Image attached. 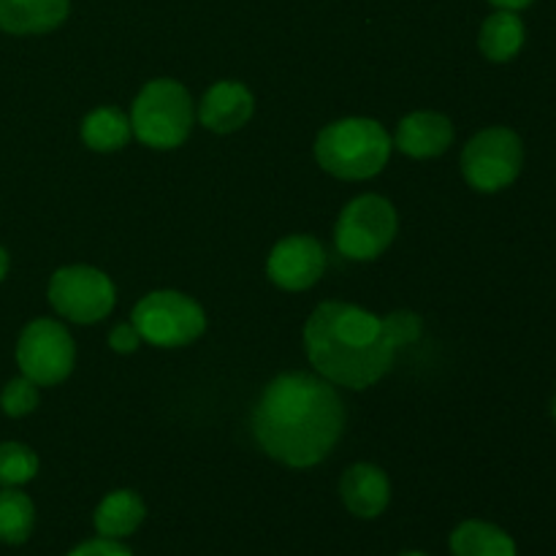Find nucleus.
Masks as SVG:
<instances>
[{"label": "nucleus", "instance_id": "nucleus-26", "mask_svg": "<svg viewBox=\"0 0 556 556\" xmlns=\"http://www.w3.org/2000/svg\"><path fill=\"white\" fill-rule=\"evenodd\" d=\"M5 275H9V253L0 248V282H3Z\"/></svg>", "mask_w": 556, "mask_h": 556}, {"label": "nucleus", "instance_id": "nucleus-10", "mask_svg": "<svg viewBox=\"0 0 556 556\" xmlns=\"http://www.w3.org/2000/svg\"><path fill=\"white\" fill-rule=\"evenodd\" d=\"M326 253L318 239L307 233H293L275 244L266 261L271 282L286 291H307L324 277Z\"/></svg>", "mask_w": 556, "mask_h": 556}, {"label": "nucleus", "instance_id": "nucleus-28", "mask_svg": "<svg viewBox=\"0 0 556 556\" xmlns=\"http://www.w3.org/2000/svg\"><path fill=\"white\" fill-rule=\"evenodd\" d=\"M552 416H554V421H556V396H554V402H552Z\"/></svg>", "mask_w": 556, "mask_h": 556}, {"label": "nucleus", "instance_id": "nucleus-16", "mask_svg": "<svg viewBox=\"0 0 556 556\" xmlns=\"http://www.w3.org/2000/svg\"><path fill=\"white\" fill-rule=\"evenodd\" d=\"M147 516L144 500L136 492L119 489V492L106 494L101 505L96 508L92 525H96L98 538H109V541H119V538L134 535L141 527Z\"/></svg>", "mask_w": 556, "mask_h": 556}, {"label": "nucleus", "instance_id": "nucleus-20", "mask_svg": "<svg viewBox=\"0 0 556 556\" xmlns=\"http://www.w3.org/2000/svg\"><path fill=\"white\" fill-rule=\"evenodd\" d=\"M38 472V456L22 443H0V486H22Z\"/></svg>", "mask_w": 556, "mask_h": 556}, {"label": "nucleus", "instance_id": "nucleus-2", "mask_svg": "<svg viewBox=\"0 0 556 556\" xmlns=\"http://www.w3.org/2000/svg\"><path fill=\"white\" fill-rule=\"evenodd\" d=\"M304 345L320 378L356 391L378 383L400 348L383 318L348 302L318 304L304 326Z\"/></svg>", "mask_w": 556, "mask_h": 556}, {"label": "nucleus", "instance_id": "nucleus-13", "mask_svg": "<svg viewBox=\"0 0 556 556\" xmlns=\"http://www.w3.org/2000/svg\"><path fill=\"white\" fill-rule=\"evenodd\" d=\"M454 141V125L445 114L413 112L396 125V147L410 157H438Z\"/></svg>", "mask_w": 556, "mask_h": 556}, {"label": "nucleus", "instance_id": "nucleus-27", "mask_svg": "<svg viewBox=\"0 0 556 556\" xmlns=\"http://www.w3.org/2000/svg\"><path fill=\"white\" fill-rule=\"evenodd\" d=\"M400 556H427V554H421V552H405V554H400Z\"/></svg>", "mask_w": 556, "mask_h": 556}, {"label": "nucleus", "instance_id": "nucleus-7", "mask_svg": "<svg viewBox=\"0 0 556 556\" xmlns=\"http://www.w3.org/2000/svg\"><path fill=\"white\" fill-rule=\"evenodd\" d=\"M396 212L383 195H358L342 210L334 242L345 258L372 261L394 242Z\"/></svg>", "mask_w": 556, "mask_h": 556}, {"label": "nucleus", "instance_id": "nucleus-23", "mask_svg": "<svg viewBox=\"0 0 556 556\" xmlns=\"http://www.w3.org/2000/svg\"><path fill=\"white\" fill-rule=\"evenodd\" d=\"M68 556H134L119 541H109V538H96L81 546H76Z\"/></svg>", "mask_w": 556, "mask_h": 556}, {"label": "nucleus", "instance_id": "nucleus-17", "mask_svg": "<svg viewBox=\"0 0 556 556\" xmlns=\"http://www.w3.org/2000/svg\"><path fill=\"white\" fill-rule=\"evenodd\" d=\"M454 556H519L514 538L489 521H462L451 535Z\"/></svg>", "mask_w": 556, "mask_h": 556}, {"label": "nucleus", "instance_id": "nucleus-5", "mask_svg": "<svg viewBox=\"0 0 556 556\" xmlns=\"http://www.w3.org/2000/svg\"><path fill=\"white\" fill-rule=\"evenodd\" d=\"M130 324L141 340L155 348H182L199 340L206 329V315L199 302L177 291L147 293L134 307Z\"/></svg>", "mask_w": 556, "mask_h": 556}, {"label": "nucleus", "instance_id": "nucleus-3", "mask_svg": "<svg viewBox=\"0 0 556 556\" xmlns=\"http://www.w3.org/2000/svg\"><path fill=\"white\" fill-rule=\"evenodd\" d=\"M320 168L340 179H369L386 168L391 157V136L378 119L348 117L326 125L315 139Z\"/></svg>", "mask_w": 556, "mask_h": 556}, {"label": "nucleus", "instance_id": "nucleus-22", "mask_svg": "<svg viewBox=\"0 0 556 556\" xmlns=\"http://www.w3.org/2000/svg\"><path fill=\"white\" fill-rule=\"evenodd\" d=\"M386 326H389L391 337L396 340V345H410L421 337V318L416 313H407V309H400V313H391L389 318H383Z\"/></svg>", "mask_w": 556, "mask_h": 556}, {"label": "nucleus", "instance_id": "nucleus-19", "mask_svg": "<svg viewBox=\"0 0 556 556\" xmlns=\"http://www.w3.org/2000/svg\"><path fill=\"white\" fill-rule=\"evenodd\" d=\"M33 527H36L33 500L20 489L3 486L0 492V543L20 546L33 535Z\"/></svg>", "mask_w": 556, "mask_h": 556}, {"label": "nucleus", "instance_id": "nucleus-14", "mask_svg": "<svg viewBox=\"0 0 556 556\" xmlns=\"http://www.w3.org/2000/svg\"><path fill=\"white\" fill-rule=\"evenodd\" d=\"M71 0H0V30L11 36H41L65 22Z\"/></svg>", "mask_w": 556, "mask_h": 556}, {"label": "nucleus", "instance_id": "nucleus-6", "mask_svg": "<svg viewBox=\"0 0 556 556\" xmlns=\"http://www.w3.org/2000/svg\"><path fill=\"white\" fill-rule=\"evenodd\" d=\"M521 166H525L521 136L505 125L476 134L462 152V174L467 185L481 193H497L514 185Z\"/></svg>", "mask_w": 556, "mask_h": 556}, {"label": "nucleus", "instance_id": "nucleus-25", "mask_svg": "<svg viewBox=\"0 0 556 556\" xmlns=\"http://www.w3.org/2000/svg\"><path fill=\"white\" fill-rule=\"evenodd\" d=\"M492 5H497V9H508V11H521L527 9V5H532L535 0H489Z\"/></svg>", "mask_w": 556, "mask_h": 556}, {"label": "nucleus", "instance_id": "nucleus-15", "mask_svg": "<svg viewBox=\"0 0 556 556\" xmlns=\"http://www.w3.org/2000/svg\"><path fill=\"white\" fill-rule=\"evenodd\" d=\"M527 27L521 22L519 11L497 9L483 20L481 33H478V47L483 58L492 63H508L525 49Z\"/></svg>", "mask_w": 556, "mask_h": 556}, {"label": "nucleus", "instance_id": "nucleus-8", "mask_svg": "<svg viewBox=\"0 0 556 556\" xmlns=\"http://www.w3.org/2000/svg\"><path fill=\"white\" fill-rule=\"evenodd\" d=\"M76 348L68 329L52 318H38L22 329L16 342V364L36 386H58L71 375Z\"/></svg>", "mask_w": 556, "mask_h": 556}, {"label": "nucleus", "instance_id": "nucleus-24", "mask_svg": "<svg viewBox=\"0 0 556 556\" xmlns=\"http://www.w3.org/2000/svg\"><path fill=\"white\" fill-rule=\"evenodd\" d=\"M141 342L144 340H141L139 329H136L134 324L114 326L112 334H109V345H112V351H117V353H134Z\"/></svg>", "mask_w": 556, "mask_h": 556}, {"label": "nucleus", "instance_id": "nucleus-21", "mask_svg": "<svg viewBox=\"0 0 556 556\" xmlns=\"http://www.w3.org/2000/svg\"><path fill=\"white\" fill-rule=\"evenodd\" d=\"M0 407L11 418L27 416V413H33L38 407V386L33 380H27L25 375L9 380L5 389L0 391Z\"/></svg>", "mask_w": 556, "mask_h": 556}, {"label": "nucleus", "instance_id": "nucleus-18", "mask_svg": "<svg viewBox=\"0 0 556 556\" xmlns=\"http://www.w3.org/2000/svg\"><path fill=\"white\" fill-rule=\"evenodd\" d=\"M81 139L96 152H114L128 144L130 119L119 109L101 106L90 112L81 123Z\"/></svg>", "mask_w": 556, "mask_h": 556}, {"label": "nucleus", "instance_id": "nucleus-4", "mask_svg": "<svg viewBox=\"0 0 556 556\" xmlns=\"http://www.w3.org/2000/svg\"><path fill=\"white\" fill-rule=\"evenodd\" d=\"M193 101L174 79L147 81L130 109V130L136 139L155 150H174L190 136Z\"/></svg>", "mask_w": 556, "mask_h": 556}, {"label": "nucleus", "instance_id": "nucleus-9", "mask_svg": "<svg viewBox=\"0 0 556 556\" xmlns=\"http://www.w3.org/2000/svg\"><path fill=\"white\" fill-rule=\"evenodd\" d=\"M112 280L92 266H63L49 280V304L74 324H98L114 307Z\"/></svg>", "mask_w": 556, "mask_h": 556}, {"label": "nucleus", "instance_id": "nucleus-11", "mask_svg": "<svg viewBox=\"0 0 556 556\" xmlns=\"http://www.w3.org/2000/svg\"><path fill=\"white\" fill-rule=\"evenodd\" d=\"M253 109L255 101L248 87L239 85V81H217L201 98L199 117L215 134H231V130L248 125V119L253 117Z\"/></svg>", "mask_w": 556, "mask_h": 556}, {"label": "nucleus", "instance_id": "nucleus-12", "mask_svg": "<svg viewBox=\"0 0 556 556\" xmlns=\"http://www.w3.org/2000/svg\"><path fill=\"white\" fill-rule=\"evenodd\" d=\"M340 494L345 508L358 519H375L389 508L391 483L380 467L375 465H353L342 476Z\"/></svg>", "mask_w": 556, "mask_h": 556}, {"label": "nucleus", "instance_id": "nucleus-1", "mask_svg": "<svg viewBox=\"0 0 556 556\" xmlns=\"http://www.w3.org/2000/svg\"><path fill=\"white\" fill-rule=\"evenodd\" d=\"M345 427V407L326 378L309 372L277 375L261 394L253 432L271 459L313 467L331 454Z\"/></svg>", "mask_w": 556, "mask_h": 556}]
</instances>
